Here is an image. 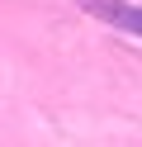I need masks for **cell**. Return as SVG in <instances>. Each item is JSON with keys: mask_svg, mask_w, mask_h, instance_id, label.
Wrapping results in <instances>:
<instances>
[{"mask_svg": "<svg viewBox=\"0 0 142 147\" xmlns=\"http://www.w3.org/2000/svg\"><path fill=\"white\" fill-rule=\"evenodd\" d=\"M85 10H90L95 19H104L109 29L142 38V5H128V0H85Z\"/></svg>", "mask_w": 142, "mask_h": 147, "instance_id": "6da1fadb", "label": "cell"}]
</instances>
